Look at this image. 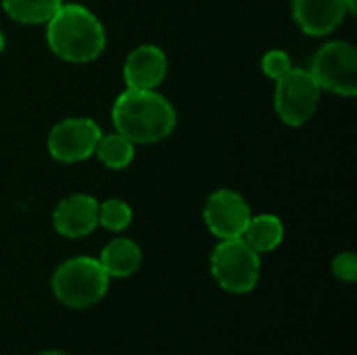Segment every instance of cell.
I'll return each mask as SVG.
<instances>
[{
    "label": "cell",
    "mask_w": 357,
    "mask_h": 355,
    "mask_svg": "<svg viewBox=\"0 0 357 355\" xmlns=\"http://www.w3.org/2000/svg\"><path fill=\"white\" fill-rule=\"evenodd\" d=\"M52 224L65 239L88 236L98 226V201L90 195L65 197L52 211Z\"/></svg>",
    "instance_id": "cell-9"
},
{
    "label": "cell",
    "mask_w": 357,
    "mask_h": 355,
    "mask_svg": "<svg viewBox=\"0 0 357 355\" xmlns=\"http://www.w3.org/2000/svg\"><path fill=\"white\" fill-rule=\"evenodd\" d=\"M94 155L100 159L102 165L109 169H126L132 159H134V142H130L126 136L113 132V134H102Z\"/></svg>",
    "instance_id": "cell-15"
},
{
    "label": "cell",
    "mask_w": 357,
    "mask_h": 355,
    "mask_svg": "<svg viewBox=\"0 0 357 355\" xmlns=\"http://www.w3.org/2000/svg\"><path fill=\"white\" fill-rule=\"evenodd\" d=\"M167 73V56L159 46H136L123 63V80L132 90H155Z\"/></svg>",
    "instance_id": "cell-10"
},
{
    "label": "cell",
    "mask_w": 357,
    "mask_h": 355,
    "mask_svg": "<svg viewBox=\"0 0 357 355\" xmlns=\"http://www.w3.org/2000/svg\"><path fill=\"white\" fill-rule=\"evenodd\" d=\"M46 42L59 59L88 63L105 50L107 33L92 10L75 2H63L46 23Z\"/></svg>",
    "instance_id": "cell-2"
},
{
    "label": "cell",
    "mask_w": 357,
    "mask_h": 355,
    "mask_svg": "<svg viewBox=\"0 0 357 355\" xmlns=\"http://www.w3.org/2000/svg\"><path fill=\"white\" fill-rule=\"evenodd\" d=\"M333 274L343 282H356L357 280V255L351 251L339 253L333 259Z\"/></svg>",
    "instance_id": "cell-18"
},
{
    "label": "cell",
    "mask_w": 357,
    "mask_h": 355,
    "mask_svg": "<svg viewBox=\"0 0 357 355\" xmlns=\"http://www.w3.org/2000/svg\"><path fill=\"white\" fill-rule=\"evenodd\" d=\"M284 236V228L282 222L272 216V213H261V216H251L245 232H243V241L257 253H270L274 249H278V245L282 243Z\"/></svg>",
    "instance_id": "cell-13"
},
{
    "label": "cell",
    "mask_w": 357,
    "mask_h": 355,
    "mask_svg": "<svg viewBox=\"0 0 357 355\" xmlns=\"http://www.w3.org/2000/svg\"><path fill=\"white\" fill-rule=\"evenodd\" d=\"M52 295L67 308L86 310L96 305L109 291V276L92 257H71L63 262L50 280Z\"/></svg>",
    "instance_id": "cell-3"
},
{
    "label": "cell",
    "mask_w": 357,
    "mask_h": 355,
    "mask_svg": "<svg viewBox=\"0 0 357 355\" xmlns=\"http://www.w3.org/2000/svg\"><path fill=\"white\" fill-rule=\"evenodd\" d=\"M203 220L209 232L220 241L241 239L251 220V209L236 190L220 188L209 195L203 209Z\"/></svg>",
    "instance_id": "cell-8"
},
{
    "label": "cell",
    "mask_w": 357,
    "mask_h": 355,
    "mask_svg": "<svg viewBox=\"0 0 357 355\" xmlns=\"http://www.w3.org/2000/svg\"><path fill=\"white\" fill-rule=\"evenodd\" d=\"M211 274L215 282L234 295L251 293L261 274L259 253L253 251L243 239H226L211 253Z\"/></svg>",
    "instance_id": "cell-4"
},
{
    "label": "cell",
    "mask_w": 357,
    "mask_h": 355,
    "mask_svg": "<svg viewBox=\"0 0 357 355\" xmlns=\"http://www.w3.org/2000/svg\"><path fill=\"white\" fill-rule=\"evenodd\" d=\"M320 103V86L307 69L291 67L280 80H276L274 107L278 117L287 126L307 123Z\"/></svg>",
    "instance_id": "cell-5"
},
{
    "label": "cell",
    "mask_w": 357,
    "mask_h": 355,
    "mask_svg": "<svg viewBox=\"0 0 357 355\" xmlns=\"http://www.w3.org/2000/svg\"><path fill=\"white\" fill-rule=\"evenodd\" d=\"M347 13V0H293L297 25L303 33L316 38L335 31Z\"/></svg>",
    "instance_id": "cell-11"
},
{
    "label": "cell",
    "mask_w": 357,
    "mask_h": 355,
    "mask_svg": "<svg viewBox=\"0 0 357 355\" xmlns=\"http://www.w3.org/2000/svg\"><path fill=\"white\" fill-rule=\"evenodd\" d=\"M102 136L100 126L90 117H67L48 134V153L61 163H79L94 155Z\"/></svg>",
    "instance_id": "cell-7"
},
{
    "label": "cell",
    "mask_w": 357,
    "mask_h": 355,
    "mask_svg": "<svg viewBox=\"0 0 357 355\" xmlns=\"http://www.w3.org/2000/svg\"><path fill=\"white\" fill-rule=\"evenodd\" d=\"M291 56L280 50V48H274V50H268L261 59V69L264 73L270 77V80H280L289 69H291Z\"/></svg>",
    "instance_id": "cell-17"
},
{
    "label": "cell",
    "mask_w": 357,
    "mask_h": 355,
    "mask_svg": "<svg viewBox=\"0 0 357 355\" xmlns=\"http://www.w3.org/2000/svg\"><path fill=\"white\" fill-rule=\"evenodd\" d=\"M142 262V251L132 239H113L100 251L98 264L109 278H128L132 276Z\"/></svg>",
    "instance_id": "cell-12"
},
{
    "label": "cell",
    "mask_w": 357,
    "mask_h": 355,
    "mask_svg": "<svg viewBox=\"0 0 357 355\" xmlns=\"http://www.w3.org/2000/svg\"><path fill=\"white\" fill-rule=\"evenodd\" d=\"M40 355H67V354H63V352H44V354H40Z\"/></svg>",
    "instance_id": "cell-20"
},
{
    "label": "cell",
    "mask_w": 357,
    "mask_h": 355,
    "mask_svg": "<svg viewBox=\"0 0 357 355\" xmlns=\"http://www.w3.org/2000/svg\"><path fill=\"white\" fill-rule=\"evenodd\" d=\"M310 73L318 82L320 90H328L341 96L357 94V50L343 40L326 42L312 61Z\"/></svg>",
    "instance_id": "cell-6"
},
{
    "label": "cell",
    "mask_w": 357,
    "mask_h": 355,
    "mask_svg": "<svg viewBox=\"0 0 357 355\" xmlns=\"http://www.w3.org/2000/svg\"><path fill=\"white\" fill-rule=\"evenodd\" d=\"M4 50V36H2V31H0V52Z\"/></svg>",
    "instance_id": "cell-21"
},
{
    "label": "cell",
    "mask_w": 357,
    "mask_h": 355,
    "mask_svg": "<svg viewBox=\"0 0 357 355\" xmlns=\"http://www.w3.org/2000/svg\"><path fill=\"white\" fill-rule=\"evenodd\" d=\"M347 10H349L351 15H356V13H357V0H347Z\"/></svg>",
    "instance_id": "cell-19"
},
{
    "label": "cell",
    "mask_w": 357,
    "mask_h": 355,
    "mask_svg": "<svg viewBox=\"0 0 357 355\" xmlns=\"http://www.w3.org/2000/svg\"><path fill=\"white\" fill-rule=\"evenodd\" d=\"M117 134L134 144H153L167 138L176 128V111L172 103L155 90L121 92L111 111Z\"/></svg>",
    "instance_id": "cell-1"
},
{
    "label": "cell",
    "mask_w": 357,
    "mask_h": 355,
    "mask_svg": "<svg viewBox=\"0 0 357 355\" xmlns=\"http://www.w3.org/2000/svg\"><path fill=\"white\" fill-rule=\"evenodd\" d=\"M132 222V209L121 199H107L98 203V224L111 232H121Z\"/></svg>",
    "instance_id": "cell-16"
},
{
    "label": "cell",
    "mask_w": 357,
    "mask_h": 355,
    "mask_svg": "<svg viewBox=\"0 0 357 355\" xmlns=\"http://www.w3.org/2000/svg\"><path fill=\"white\" fill-rule=\"evenodd\" d=\"M63 0H2L6 15L23 25L48 23V19L61 8Z\"/></svg>",
    "instance_id": "cell-14"
}]
</instances>
